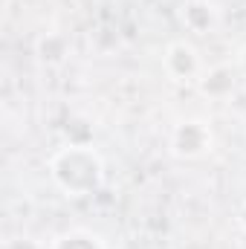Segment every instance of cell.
Here are the masks:
<instances>
[{"label": "cell", "mask_w": 246, "mask_h": 249, "mask_svg": "<svg viewBox=\"0 0 246 249\" xmlns=\"http://www.w3.org/2000/svg\"><path fill=\"white\" fill-rule=\"evenodd\" d=\"M244 67H246V53H244Z\"/></svg>", "instance_id": "5b68a950"}, {"label": "cell", "mask_w": 246, "mask_h": 249, "mask_svg": "<svg viewBox=\"0 0 246 249\" xmlns=\"http://www.w3.org/2000/svg\"><path fill=\"white\" fill-rule=\"evenodd\" d=\"M244 214H246V209H244ZM244 226H246V220H244Z\"/></svg>", "instance_id": "8992f818"}, {"label": "cell", "mask_w": 246, "mask_h": 249, "mask_svg": "<svg viewBox=\"0 0 246 249\" xmlns=\"http://www.w3.org/2000/svg\"><path fill=\"white\" fill-rule=\"evenodd\" d=\"M53 174L58 180L64 191H70L72 197L90 194L102 183V162L93 151L87 148H67L55 157L53 162Z\"/></svg>", "instance_id": "6da1fadb"}, {"label": "cell", "mask_w": 246, "mask_h": 249, "mask_svg": "<svg viewBox=\"0 0 246 249\" xmlns=\"http://www.w3.org/2000/svg\"><path fill=\"white\" fill-rule=\"evenodd\" d=\"M183 64V75H191L194 70H197V55H194V50L191 47H185V44H177V47H171V53H168V64Z\"/></svg>", "instance_id": "3957f363"}, {"label": "cell", "mask_w": 246, "mask_h": 249, "mask_svg": "<svg viewBox=\"0 0 246 249\" xmlns=\"http://www.w3.org/2000/svg\"><path fill=\"white\" fill-rule=\"evenodd\" d=\"M211 142V136L206 133V127L200 122H185L180 130H177V139H174V148L177 154H185V157H194L200 151H206Z\"/></svg>", "instance_id": "7a4b0ae2"}, {"label": "cell", "mask_w": 246, "mask_h": 249, "mask_svg": "<svg viewBox=\"0 0 246 249\" xmlns=\"http://www.w3.org/2000/svg\"><path fill=\"white\" fill-rule=\"evenodd\" d=\"M55 249H99L93 244V238H84V235H72V238H64Z\"/></svg>", "instance_id": "277c9868"}]
</instances>
